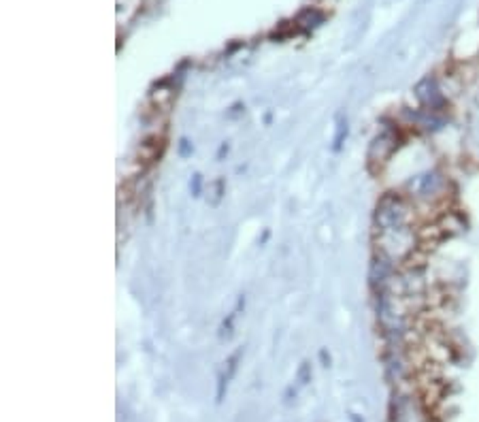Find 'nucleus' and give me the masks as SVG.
Instances as JSON below:
<instances>
[{"label":"nucleus","instance_id":"nucleus-9","mask_svg":"<svg viewBox=\"0 0 479 422\" xmlns=\"http://www.w3.org/2000/svg\"><path fill=\"white\" fill-rule=\"evenodd\" d=\"M211 188H213V194H211L209 203H211V205H218V203L222 200V192H224V182H222V179H218V182H213V184H211Z\"/></svg>","mask_w":479,"mask_h":422},{"label":"nucleus","instance_id":"nucleus-5","mask_svg":"<svg viewBox=\"0 0 479 422\" xmlns=\"http://www.w3.org/2000/svg\"><path fill=\"white\" fill-rule=\"evenodd\" d=\"M394 273H396V262L392 258H388L382 252H377L375 256H373L370 269H368V282H370L373 290L375 292L384 290Z\"/></svg>","mask_w":479,"mask_h":422},{"label":"nucleus","instance_id":"nucleus-8","mask_svg":"<svg viewBox=\"0 0 479 422\" xmlns=\"http://www.w3.org/2000/svg\"><path fill=\"white\" fill-rule=\"evenodd\" d=\"M345 139H347V120H345L343 114H339V116H337V135H335V145H333V149L339 151V149L343 147V141H345Z\"/></svg>","mask_w":479,"mask_h":422},{"label":"nucleus","instance_id":"nucleus-1","mask_svg":"<svg viewBox=\"0 0 479 422\" xmlns=\"http://www.w3.org/2000/svg\"><path fill=\"white\" fill-rule=\"evenodd\" d=\"M411 220H413V211L403 196L388 192L380 198L375 209V226L380 233L407 229L411 226Z\"/></svg>","mask_w":479,"mask_h":422},{"label":"nucleus","instance_id":"nucleus-4","mask_svg":"<svg viewBox=\"0 0 479 422\" xmlns=\"http://www.w3.org/2000/svg\"><path fill=\"white\" fill-rule=\"evenodd\" d=\"M398 147V139H396V132L394 130H384L380 132L375 139L370 141V147H368V154H366V161H368V167L370 169H382L390 158L394 154V149Z\"/></svg>","mask_w":479,"mask_h":422},{"label":"nucleus","instance_id":"nucleus-12","mask_svg":"<svg viewBox=\"0 0 479 422\" xmlns=\"http://www.w3.org/2000/svg\"><path fill=\"white\" fill-rule=\"evenodd\" d=\"M179 147H181V154H183V156H188V151H190V145H188V141H186V139H181Z\"/></svg>","mask_w":479,"mask_h":422},{"label":"nucleus","instance_id":"nucleus-2","mask_svg":"<svg viewBox=\"0 0 479 422\" xmlns=\"http://www.w3.org/2000/svg\"><path fill=\"white\" fill-rule=\"evenodd\" d=\"M390 422H435L426 411L419 397H415L405 384L396 386L390 401Z\"/></svg>","mask_w":479,"mask_h":422},{"label":"nucleus","instance_id":"nucleus-3","mask_svg":"<svg viewBox=\"0 0 479 422\" xmlns=\"http://www.w3.org/2000/svg\"><path fill=\"white\" fill-rule=\"evenodd\" d=\"M415 98L419 102V107L426 109V111H433V114H441L445 107H447V96L445 92L441 90L439 81L435 77H424L417 81L415 86Z\"/></svg>","mask_w":479,"mask_h":422},{"label":"nucleus","instance_id":"nucleus-7","mask_svg":"<svg viewBox=\"0 0 479 422\" xmlns=\"http://www.w3.org/2000/svg\"><path fill=\"white\" fill-rule=\"evenodd\" d=\"M239 358H241V350H237L228 360H226V367L222 369V374H220V380H218V403H222L226 390H228V384L232 380V376L237 374V367H239Z\"/></svg>","mask_w":479,"mask_h":422},{"label":"nucleus","instance_id":"nucleus-10","mask_svg":"<svg viewBox=\"0 0 479 422\" xmlns=\"http://www.w3.org/2000/svg\"><path fill=\"white\" fill-rule=\"evenodd\" d=\"M311 380V372H309V362H303L300 369H298V384L305 386L307 382Z\"/></svg>","mask_w":479,"mask_h":422},{"label":"nucleus","instance_id":"nucleus-13","mask_svg":"<svg viewBox=\"0 0 479 422\" xmlns=\"http://www.w3.org/2000/svg\"><path fill=\"white\" fill-rule=\"evenodd\" d=\"M352 422H364L358 414H352Z\"/></svg>","mask_w":479,"mask_h":422},{"label":"nucleus","instance_id":"nucleus-6","mask_svg":"<svg viewBox=\"0 0 479 422\" xmlns=\"http://www.w3.org/2000/svg\"><path fill=\"white\" fill-rule=\"evenodd\" d=\"M443 186H445L443 177L439 173H435V171L433 173H424L415 182H411V188L415 190V196H419V198H433V196H437L443 190Z\"/></svg>","mask_w":479,"mask_h":422},{"label":"nucleus","instance_id":"nucleus-11","mask_svg":"<svg viewBox=\"0 0 479 422\" xmlns=\"http://www.w3.org/2000/svg\"><path fill=\"white\" fill-rule=\"evenodd\" d=\"M200 184H202V182H200V175H194V177H192V184H190V190H192L194 196L200 194Z\"/></svg>","mask_w":479,"mask_h":422}]
</instances>
